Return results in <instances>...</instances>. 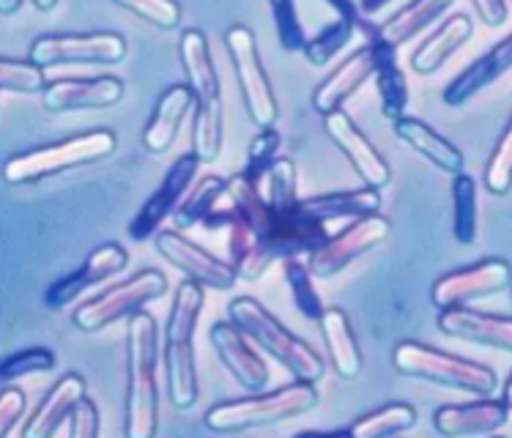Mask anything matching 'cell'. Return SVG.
Instances as JSON below:
<instances>
[{
	"mask_svg": "<svg viewBox=\"0 0 512 438\" xmlns=\"http://www.w3.org/2000/svg\"><path fill=\"white\" fill-rule=\"evenodd\" d=\"M159 332L148 313H135L126 326L124 436L151 438L159 428Z\"/></svg>",
	"mask_w": 512,
	"mask_h": 438,
	"instance_id": "1",
	"label": "cell"
},
{
	"mask_svg": "<svg viewBox=\"0 0 512 438\" xmlns=\"http://www.w3.org/2000/svg\"><path fill=\"white\" fill-rule=\"evenodd\" d=\"M178 55H181V69L187 77L189 91L195 99V118H192V151L203 162H214L222 154V85L206 33L189 31L181 33L178 39Z\"/></svg>",
	"mask_w": 512,
	"mask_h": 438,
	"instance_id": "2",
	"label": "cell"
},
{
	"mask_svg": "<svg viewBox=\"0 0 512 438\" xmlns=\"http://www.w3.org/2000/svg\"><path fill=\"white\" fill-rule=\"evenodd\" d=\"M206 293L203 285L195 280L181 282L176 288V299L170 307L168 326H165V381H168V397L173 408L187 411L198 403V370H195V329H198L200 313H203Z\"/></svg>",
	"mask_w": 512,
	"mask_h": 438,
	"instance_id": "3",
	"label": "cell"
},
{
	"mask_svg": "<svg viewBox=\"0 0 512 438\" xmlns=\"http://www.w3.org/2000/svg\"><path fill=\"white\" fill-rule=\"evenodd\" d=\"M228 315L263 354L272 356L274 362L283 365L296 381H310V384L321 381L326 370L324 359L315 354L302 337L285 329L261 302H255L252 296H239L228 304Z\"/></svg>",
	"mask_w": 512,
	"mask_h": 438,
	"instance_id": "4",
	"label": "cell"
},
{
	"mask_svg": "<svg viewBox=\"0 0 512 438\" xmlns=\"http://www.w3.org/2000/svg\"><path fill=\"white\" fill-rule=\"evenodd\" d=\"M315 406H318L315 384L293 381V384L280 386L274 392L217 403L206 411L203 425L214 433H241V430L263 428V425H277L285 419L302 417L307 411H313Z\"/></svg>",
	"mask_w": 512,
	"mask_h": 438,
	"instance_id": "5",
	"label": "cell"
},
{
	"mask_svg": "<svg viewBox=\"0 0 512 438\" xmlns=\"http://www.w3.org/2000/svg\"><path fill=\"white\" fill-rule=\"evenodd\" d=\"M115 148H118V137L110 129H94V132L66 137L50 146L33 148V151L11 157L3 165V181L11 187L39 184L44 178H53L58 173L74 170V167L96 165L102 159L113 157Z\"/></svg>",
	"mask_w": 512,
	"mask_h": 438,
	"instance_id": "6",
	"label": "cell"
},
{
	"mask_svg": "<svg viewBox=\"0 0 512 438\" xmlns=\"http://www.w3.org/2000/svg\"><path fill=\"white\" fill-rule=\"evenodd\" d=\"M392 362H395V370L400 376L450 386V389H460V392H469V395H493L496 386H499V378L488 365L447 354V351L430 348L425 343H414V340L400 343L395 348Z\"/></svg>",
	"mask_w": 512,
	"mask_h": 438,
	"instance_id": "7",
	"label": "cell"
},
{
	"mask_svg": "<svg viewBox=\"0 0 512 438\" xmlns=\"http://www.w3.org/2000/svg\"><path fill=\"white\" fill-rule=\"evenodd\" d=\"M225 47H228L230 63H233L236 83H239L241 99H244L250 121L258 129L274 126L277 118H280V107H277L272 80H269V74L263 69L258 42H255L250 28H244V25L228 28V33H225Z\"/></svg>",
	"mask_w": 512,
	"mask_h": 438,
	"instance_id": "8",
	"label": "cell"
},
{
	"mask_svg": "<svg viewBox=\"0 0 512 438\" xmlns=\"http://www.w3.org/2000/svg\"><path fill=\"white\" fill-rule=\"evenodd\" d=\"M165 293H168L165 274L157 272V269H143L132 280L121 282L91 302L80 304L72 313V324L80 332H102L105 326L115 324L121 318H132L146 304L162 299Z\"/></svg>",
	"mask_w": 512,
	"mask_h": 438,
	"instance_id": "9",
	"label": "cell"
},
{
	"mask_svg": "<svg viewBox=\"0 0 512 438\" xmlns=\"http://www.w3.org/2000/svg\"><path fill=\"white\" fill-rule=\"evenodd\" d=\"M126 39L113 31L94 33H50L31 44L33 63L42 69L61 63H118L126 58Z\"/></svg>",
	"mask_w": 512,
	"mask_h": 438,
	"instance_id": "10",
	"label": "cell"
},
{
	"mask_svg": "<svg viewBox=\"0 0 512 438\" xmlns=\"http://www.w3.org/2000/svg\"><path fill=\"white\" fill-rule=\"evenodd\" d=\"M512 266L504 258H485L469 269H458L439 277L433 282L430 299L439 310L447 307H469L471 302H480L496 293L510 291Z\"/></svg>",
	"mask_w": 512,
	"mask_h": 438,
	"instance_id": "11",
	"label": "cell"
},
{
	"mask_svg": "<svg viewBox=\"0 0 512 438\" xmlns=\"http://www.w3.org/2000/svg\"><path fill=\"white\" fill-rule=\"evenodd\" d=\"M389 233H392V222L387 217H381V214L359 217L348 228L326 241L321 250L313 252L307 258V266H310V272L315 277H324V280L335 277L343 269H348L356 258L376 250L381 241H387Z\"/></svg>",
	"mask_w": 512,
	"mask_h": 438,
	"instance_id": "12",
	"label": "cell"
},
{
	"mask_svg": "<svg viewBox=\"0 0 512 438\" xmlns=\"http://www.w3.org/2000/svg\"><path fill=\"white\" fill-rule=\"evenodd\" d=\"M203 159L189 151V154H181V157L168 167V173L162 178L157 192H151V198L140 206L137 217L129 222V236L132 241H148L154 236V230H159V225L173 214V211L181 206V200L187 198L192 181L198 176Z\"/></svg>",
	"mask_w": 512,
	"mask_h": 438,
	"instance_id": "13",
	"label": "cell"
},
{
	"mask_svg": "<svg viewBox=\"0 0 512 438\" xmlns=\"http://www.w3.org/2000/svg\"><path fill=\"white\" fill-rule=\"evenodd\" d=\"M154 247L165 261L176 266L178 272L187 274L189 280L200 282L203 288L230 291L241 280L239 272L233 269V263L220 261L217 255L198 247L195 241L184 239L176 230H162L154 239Z\"/></svg>",
	"mask_w": 512,
	"mask_h": 438,
	"instance_id": "14",
	"label": "cell"
},
{
	"mask_svg": "<svg viewBox=\"0 0 512 438\" xmlns=\"http://www.w3.org/2000/svg\"><path fill=\"white\" fill-rule=\"evenodd\" d=\"M124 99V83L113 74L99 77H61L44 88L42 105L50 113L72 110H105Z\"/></svg>",
	"mask_w": 512,
	"mask_h": 438,
	"instance_id": "15",
	"label": "cell"
},
{
	"mask_svg": "<svg viewBox=\"0 0 512 438\" xmlns=\"http://www.w3.org/2000/svg\"><path fill=\"white\" fill-rule=\"evenodd\" d=\"M324 129L326 135L332 137V143L343 151L345 159L351 162L356 176L365 181V187H387L389 176H392L387 159L378 154V148L367 140L365 132L351 121V115L343 110L324 115Z\"/></svg>",
	"mask_w": 512,
	"mask_h": 438,
	"instance_id": "16",
	"label": "cell"
},
{
	"mask_svg": "<svg viewBox=\"0 0 512 438\" xmlns=\"http://www.w3.org/2000/svg\"><path fill=\"white\" fill-rule=\"evenodd\" d=\"M209 337L222 365L236 378V384L244 386L247 392H261L263 386L269 384V367L263 362V356L255 351L258 345L252 343L233 321H217L211 326Z\"/></svg>",
	"mask_w": 512,
	"mask_h": 438,
	"instance_id": "17",
	"label": "cell"
},
{
	"mask_svg": "<svg viewBox=\"0 0 512 438\" xmlns=\"http://www.w3.org/2000/svg\"><path fill=\"white\" fill-rule=\"evenodd\" d=\"M126 263H129V255L121 244H102V247H96L85 263L77 269V272L66 274L61 280H55L47 291H44V304L50 307V310H61L66 304H72L80 293H85L88 288H94L99 282L110 280L115 274H121L126 269Z\"/></svg>",
	"mask_w": 512,
	"mask_h": 438,
	"instance_id": "18",
	"label": "cell"
},
{
	"mask_svg": "<svg viewBox=\"0 0 512 438\" xmlns=\"http://www.w3.org/2000/svg\"><path fill=\"white\" fill-rule=\"evenodd\" d=\"M439 332L455 337V340L512 354V315L477 313L469 307H447V310H439Z\"/></svg>",
	"mask_w": 512,
	"mask_h": 438,
	"instance_id": "19",
	"label": "cell"
},
{
	"mask_svg": "<svg viewBox=\"0 0 512 438\" xmlns=\"http://www.w3.org/2000/svg\"><path fill=\"white\" fill-rule=\"evenodd\" d=\"M507 419H510V408L504 400L482 397L460 406H439L433 411V428L447 438L482 436L502 428Z\"/></svg>",
	"mask_w": 512,
	"mask_h": 438,
	"instance_id": "20",
	"label": "cell"
},
{
	"mask_svg": "<svg viewBox=\"0 0 512 438\" xmlns=\"http://www.w3.org/2000/svg\"><path fill=\"white\" fill-rule=\"evenodd\" d=\"M376 77V53L373 47L365 44L362 50H356L351 58H345L335 72L326 77L324 83L315 88L313 107L318 115L337 113L362 85Z\"/></svg>",
	"mask_w": 512,
	"mask_h": 438,
	"instance_id": "21",
	"label": "cell"
},
{
	"mask_svg": "<svg viewBox=\"0 0 512 438\" xmlns=\"http://www.w3.org/2000/svg\"><path fill=\"white\" fill-rule=\"evenodd\" d=\"M85 397V378L77 373H66L58 384L44 395V400L36 406L25 428L22 438H53L63 430V425L72 417L74 406Z\"/></svg>",
	"mask_w": 512,
	"mask_h": 438,
	"instance_id": "22",
	"label": "cell"
},
{
	"mask_svg": "<svg viewBox=\"0 0 512 438\" xmlns=\"http://www.w3.org/2000/svg\"><path fill=\"white\" fill-rule=\"evenodd\" d=\"M512 69V33L502 42H496L488 50V53L477 58L471 63L469 69L452 80L447 88H444V105L447 107H460L471 102L474 96L480 94L482 88H488L491 83H496L502 74H507Z\"/></svg>",
	"mask_w": 512,
	"mask_h": 438,
	"instance_id": "23",
	"label": "cell"
},
{
	"mask_svg": "<svg viewBox=\"0 0 512 438\" xmlns=\"http://www.w3.org/2000/svg\"><path fill=\"white\" fill-rule=\"evenodd\" d=\"M189 110H195V99H192L189 85L165 88L157 99V105H154V113L148 118L146 129H143V146L151 154H165L176 143L178 129L184 124Z\"/></svg>",
	"mask_w": 512,
	"mask_h": 438,
	"instance_id": "24",
	"label": "cell"
},
{
	"mask_svg": "<svg viewBox=\"0 0 512 438\" xmlns=\"http://www.w3.org/2000/svg\"><path fill=\"white\" fill-rule=\"evenodd\" d=\"M318 329H321L326 351H329V362L335 367L337 376L345 378V381H354L362 373V351H359L348 315L340 307H326V313L318 321Z\"/></svg>",
	"mask_w": 512,
	"mask_h": 438,
	"instance_id": "25",
	"label": "cell"
},
{
	"mask_svg": "<svg viewBox=\"0 0 512 438\" xmlns=\"http://www.w3.org/2000/svg\"><path fill=\"white\" fill-rule=\"evenodd\" d=\"M392 126H395V135L414 148L419 157L428 159L430 165H436L444 173H452V176L463 173V154H460V148L452 146L447 137H441L425 121L403 115L398 121H392Z\"/></svg>",
	"mask_w": 512,
	"mask_h": 438,
	"instance_id": "26",
	"label": "cell"
},
{
	"mask_svg": "<svg viewBox=\"0 0 512 438\" xmlns=\"http://www.w3.org/2000/svg\"><path fill=\"white\" fill-rule=\"evenodd\" d=\"M471 33H474V25L466 14H455L450 20L441 25L439 31L430 33L425 42L419 44L414 55H411V69L417 74H436L450 61L452 55L458 53L463 44L469 42Z\"/></svg>",
	"mask_w": 512,
	"mask_h": 438,
	"instance_id": "27",
	"label": "cell"
},
{
	"mask_svg": "<svg viewBox=\"0 0 512 438\" xmlns=\"http://www.w3.org/2000/svg\"><path fill=\"white\" fill-rule=\"evenodd\" d=\"M370 47L376 53V88L381 113L387 115L389 121H398L406 115L408 107V83L406 74L398 66V50L378 39H373Z\"/></svg>",
	"mask_w": 512,
	"mask_h": 438,
	"instance_id": "28",
	"label": "cell"
},
{
	"mask_svg": "<svg viewBox=\"0 0 512 438\" xmlns=\"http://www.w3.org/2000/svg\"><path fill=\"white\" fill-rule=\"evenodd\" d=\"M452 3L455 0H411L406 9H400L395 17H389L387 22L378 25L376 31H373V39L398 50L400 44H406L419 31H425L430 22L439 20Z\"/></svg>",
	"mask_w": 512,
	"mask_h": 438,
	"instance_id": "29",
	"label": "cell"
},
{
	"mask_svg": "<svg viewBox=\"0 0 512 438\" xmlns=\"http://www.w3.org/2000/svg\"><path fill=\"white\" fill-rule=\"evenodd\" d=\"M304 209L310 211L318 222H332V219H359L370 217L381 211V195L376 187L348 189V192H329V195H315L302 198Z\"/></svg>",
	"mask_w": 512,
	"mask_h": 438,
	"instance_id": "30",
	"label": "cell"
},
{
	"mask_svg": "<svg viewBox=\"0 0 512 438\" xmlns=\"http://www.w3.org/2000/svg\"><path fill=\"white\" fill-rule=\"evenodd\" d=\"M225 200H228V181L220 176H203L198 187L192 189L176 209V228L189 230L198 225L209 228L211 219L225 206Z\"/></svg>",
	"mask_w": 512,
	"mask_h": 438,
	"instance_id": "31",
	"label": "cell"
},
{
	"mask_svg": "<svg viewBox=\"0 0 512 438\" xmlns=\"http://www.w3.org/2000/svg\"><path fill=\"white\" fill-rule=\"evenodd\" d=\"M414 425H417V411L408 403H392V406L378 408V411H370L362 419H356L354 425H348L340 433H351L356 438H384L403 433Z\"/></svg>",
	"mask_w": 512,
	"mask_h": 438,
	"instance_id": "32",
	"label": "cell"
},
{
	"mask_svg": "<svg viewBox=\"0 0 512 438\" xmlns=\"http://www.w3.org/2000/svg\"><path fill=\"white\" fill-rule=\"evenodd\" d=\"M285 282H288V291H291V299L296 304V310L307 318V321H321V315L326 313L324 299L318 296L313 285L315 274L310 272V266L302 261V258H285L283 261Z\"/></svg>",
	"mask_w": 512,
	"mask_h": 438,
	"instance_id": "33",
	"label": "cell"
},
{
	"mask_svg": "<svg viewBox=\"0 0 512 438\" xmlns=\"http://www.w3.org/2000/svg\"><path fill=\"white\" fill-rule=\"evenodd\" d=\"M452 233L460 244H474L477 241V181L466 173L452 178Z\"/></svg>",
	"mask_w": 512,
	"mask_h": 438,
	"instance_id": "34",
	"label": "cell"
},
{
	"mask_svg": "<svg viewBox=\"0 0 512 438\" xmlns=\"http://www.w3.org/2000/svg\"><path fill=\"white\" fill-rule=\"evenodd\" d=\"M354 31H356V22L337 17V20L329 22L318 36L307 39V44H304V50H302L304 58L313 63V66H329V61H335V55L343 50L345 44L351 42Z\"/></svg>",
	"mask_w": 512,
	"mask_h": 438,
	"instance_id": "35",
	"label": "cell"
},
{
	"mask_svg": "<svg viewBox=\"0 0 512 438\" xmlns=\"http://www.w3.org/2000/svg\"><path fill=\"white\" fill-rule=\"evenodd\" d=\"M44 80V69L39 63L28 61H14V58H3L0 61V88L6 94H44L47 88Z\"/></svg>",
	"mask_w": 512,
	"mask_h": 438,
	"instance_id": "36",
	"label": "cell"
},
{
	"mask_svg": "<svg viewBox=\"0 0 512 438\" xmlns=\"http://www.w3.org/2000/svg\"><path fill=\"white\" fill-rule=\"evenodd\" d=\"M261 192L269 206L274 209H285L299 203V192H296V165L288 157H280L274 167L266 173L261 181Z\"/></svg>",
	"mask_w": 512,
	"mask_h": 438,
	"instance_id": "37",
	"label": "cell"
},
{
	"mask_svg": "<svg viewBox=\"0 0 512 438\" xmlns=\"http://www.w3.org/2000/svg\"><path fill=\"white\" fill-rule=\"evenodd\" d=\"M280 143H283V137L280 132L274 129V126H263L258 135L252 137L250 148H247V165H244V176L252 178L255 184H261L266 173L272 170L274 162H277V151H280Z\"/></svg>",
	"mask_w": 512,
	"mask_h": 438,
	"instance_id": "38",
	"label": "cell"
},
{
	"mask_svg": "<svg viewBox=\"0 0 512 438\" xmlns=\"http://www.w3.org/2000/svg\"><path fill=\"white\" fill-rule=\"evenodd\" d=\"M485 187L491 195H507L512 189V118L485 165Z\"/></svg>",
	"mask_w": 512,
	"mask_h": 438,
	"instance_id": "39",
	"label": "cell"
},
{
	"mask_svg": "<svg viewBox=\"0 0 512 438\" xmlns=\"http://www.w3.org/2000/svg\"><path fill=\"white\" fill-rule=\"evenodd\" d=\"M55 367V354L50 348H25L3 359L0 365V381L11 384L22 376H36V373H50Z\"/></svg>",
	"mask_w": 512,
	"mask_h": 438,
	"instance_id": "40",
	"label": "cell"
},
{
	"mask_svg": "<svg viewBox=\"0 0 512 438\" xmlns=\"http://www.w3.org/2000/svg\"><path fill=\"white\" fill-rule=\"evenodd\" d=\"M274 17V28H277V39L285 53H302L307 36H304L302 22H299V11L293 0H269Z\"/></svg>",
	"mask_w": 512,
	"mask_h": 438,
	"instance_id": "41",
	"label": "cell"
},
{
	"mask_svg": "<svg viewBox=\"0 0 512 438\" xmlns=\"http://www.w3.org/2000/svg\"><path fill=\"white\" fill-rule=\"evenodd\" d=\"M115 3L137 14L140 20L151 22L159 31H176L181 25V6L176 0H115Z\"/></svg>",
	"mask_w": 512,
	"mask_h": 438,
	"instance_id": "42",
	"label": "cell"
},
{
	"mask_svg": "<svg viewBox=\"0 0 512 438\" xmlns=\"http://www.w3.org/2000/svg\"><path fill=\"white\" fill-rule=\"evenodd\" d=\"M25 406H28V397L22 389L6 386L0 392V438H9L14 433V428L25 417Z\"/></svg>",
	"mask_w": 512,
	"mask_h": 438,
	"instance_id": "43",
	"label": "cell"
},
{
	"mask_svg": "<svg viewBox=\"0 0 512 438\" xmlns=\"http://www.w3.org/2000/svg\"><path fill=\"white\" fill-rule=\"evenodd\" d=\"M66 433H69L72 438H96L99 436V411H96V406L91 403V400H88V397H83V400L74 406Z\"/></svg>",
	"mask_w": 512,
	"mask_h": 438,
	"instance_id": "44",
	"label": "cell"
},
{
	"mask_svg": "<svg viewBox=\"0 0 512 438\" xmlns=\"http://www.w3.org/2000/svg\"><path fill=\"white\" fill-rule=\"evenodd\" d=\"M471 3H474V9L485 25L496 28V25L507 22V0H471Z\"/></svg>",
	"mask_w": 512,
	"mask_h": 438,
	"instance_id": "45",
	"label": "cell"
},
{
	"mask_svg": "<svg viewBox=\"0 0 512 438\" xmlns=\"http://www.w3.org/2000/svg\"><path fill=\"white\" fill-rule=\"evenodd\" d=\"M326 6H332L335 9L337 17H343V20H351V22H359V6H356L354 0H324Z\"/></svg>",
	"mask_w": 512,
	"mask_h": 438,
	"instance_id": "46",
	"label": "cell"
},
{
	"mask_svg": "<svg viewBox=\"0 0 512 438\" xmlns=\"http://www.w3.org/2000/svg\"><path fill=\"white\" fill-rule=\"evenodd\" d=\"M389 3H392V0H359V9H362V14H370V17H373V14H378L381 9H387Z\"/></svg>",
	"mask_w": 512,
	"mask_h": 438,
	"instance_id": "47",
	"label": "cell"
},
{
	"mask_svg": "<svg viewBox=\"0 0 512 438\" xmlns=\"http://www.w3.org/2000/svg\"><path fill=\"white\" fill-rule=\"evenodd\" d=\"M22 3H25V0H0V14H3V17H9V14L22 9Z\"/></svg>",
	"mask_w": 512,
	"mask_h": 438,
	"instance_id": "48",
	"label": "cell"
},
{
	"mask_svg": "<svg viewBox=\"0 0 512 438\" xmlns=\"http://www.w3.org/2000/svg\"><path fill=\"white\" fill-rule=\"evenodd\" d=\"M502 400H504V403H507V408H510V411H512V373H510V378H507V381H504Z\"/></svg>",
	"mask_w": 512,
	"mask_h": 438,
	"instance_id": "49",
	"label": "cell"
},
{
	"mask_svg": "<svg viewBox=\"0 0 512 438\" xmlns=\"http://www.w3.org/2000/svg\"><path fill=\"white\" fill-rule=\"evenodd\" d=\"M33 6H36L39 11H50L58 6V0H33Z\"/></svg>",
	"mask_w": 512,
	"mask_h": 438,
	"instance_id": "50",
	"label": "cell"
},
{
	"mask_svg": "<svg viewBox=\"0 0 512 438\" xmlns=\"http://www.w3.org/2000/svg\"><path fill=\"white\" fill-rule=\"evenodd\" d=\"M510 296H512V285H510Z\"/></svg>",
	"mask_w": 512,
	"mask_h": 438,
	"instance_id": "51",
	"label": "cell"
}]
</instances>
